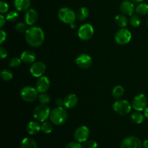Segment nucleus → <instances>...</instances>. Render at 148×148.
Wrapping results in <instances>:
<instances>
[{
	"instance_id": "nucleus-1",
	"label": "nucleus",
	"mask_w": 148,
	"mask_h": 148,
	"mask_svg": "<svg viewBox=\"0 0 148 148\" xmlns=\"http://www.w3.org/2000/svg\"><path fill=\"white\" fill-rule=\"evenodd\" d=\"M25 34V38L26 42L32 47H39L43 44L44 41V33L40 27H29Z\"/></svg>"
},
{
	"instance_id": "nucleus-2",
	"label": "nucleus",
	"mask_w": 148,
	"mask_h": 148,
	"mask_svg": "<svg viewBox=\"0 0 148 148\" xmlns=\"http://www.w3.org/2000/svg\"><path fill=\"white\" fill-rule=\"evenodd\" d=\"M68 118L67 111L63 106H58L53 108L51 111L50 119L51 122L56 126H60L64 124Z\"/></svg>"
},
{
	"instance_id": "nucleus-3",
	"label": "nucleus",
	"mask_w": 148,
	"mask_h": 148,
	"mask_svg": "<svg viewBox=\"0 0 148 148\" xmlns=\"http://www.w3.org/2000/svg\"><path fill=\"white\" fill-rule=\"evenodd\" d=\"M58 17L62 23L65 24L71 25L75 23L76 17V13L69 7H62L59 10Z\"/></svg>"
},
{
	"instance_id": "nucleus-4",
	"label": "nucleus",
	"mask_w": 148,
	"mask_h": 148,
	"mask_svg": "<svg viewBox=\"0 0 148 148\" xmlns=\"http://www.w3.org/2000/svg\"><path fill=\"white\" fill-rule=\"evenodd\" d=\"M51 110L49 106L43 104H40L35 108L33 111V117L39 122H44L49 118Z\"/></svg>"
},
{
	"instance_id": "nucleus-5",
	"label": "nucleus",
	"mask_w": 148,
	"mask_h": 148,
	"mask_svg": "<svg viewBox=\"0 0 148 148\" xmlns=\"http://www.w3.org/2000/svg\"><path fill=\"white\" fill-rule=\"evenodd\" d=\"M36 88L31 86H25L20 91V97L27 103H32L36 101L38 97V93Z\"/></svg>"
},
{
	"instance_id": "nucleus-6",
	"label": "nucleus",
	"mask_w": 148,
	"mask_h": 148,
	"mask_svg": "<svg viewBox=\"0 0 148 148\" xmlns=\"http://www.w3.org/2000/svg\"><path fill=\"white\" fill-rule=\"evenodd\" d=\"M132 105L126 100H119L113 105V109L119 115L125 116L130 114L132 110Z\"/></svg>"
},
{
	"instance_id": "nucleus-7",
	"label": "nucleus",
	"mask_w": 148,
	"mask_h": 148,
	"mask_svg": "<svg viewBox=\"0 0 148 148\" xmlns=\"http://www.w3.org/2000/svg\"><path fill=\"white\" fill-rule=\"evenodd\" d=\"M131 39V32L128 29L124 28V27H122L119 30H118L115 35L116 42L119 45H121V46H124V45H126L130 43Z\"/></svg>"
},
{
	"instance_id": "nucleus-8",
	"label": "nucleus",
	"mask_w": 148,
	"mask_h": 148,
	"mask_svg": "<svg viewBox=\"0 0 148 148\" xmlns=\"http://www.w3.org/2000/svg\"><path fill=\"white\" fill-rule=\"evenodd\" d=\"M132 106L135 111H143L147 106V98L144 94H138L134 98Z\"/></svg>"
},
{
	"instance_id": "nucleus-9",
	"label": "nucleus",
	"mask_w": 148,
	"mask_h": 148,
	"mask_svg": "<svg viewBox=\"0 0 148 148\" xmlns=\"http://www.w3.org/2000/svg\"><path fill=\"white\" fill-rule=\"evenodd\" d=\"M94 34L93 27L89 23L82 25L78 30V36L82 40H89Z\"/></svg>"
},
{
	"instance_id": "nucleus-10",
	"label": "nucleus",
	"mask_w": 148,
	"mask_h": 148,
	"mask_svg": "<svg viewBox=\"0 0 148 148\" xmlns=\"http://www.w3.org/2000/svg\"><path fill=\"white\" fill-rule=\"evenodd\" d=\"M143 147L141 140L134 136L126 137L121 143V148H143Z\"/></svg>"
},
{
	"instance_id": "nucleus-11",
	"label": "nucleus",
	"mask_w": 148,
	"mask_h": 148,
	"mask_svg": "<svg viewBox=\"0 0 148 148\" xmlns=\"http://www.w3.org/2000/svg\"><path fill=\"white\" fill-rule=\"evenodd\" d=\"M90 135V130L86 126H80L75 130L74 137L77 142L79 143H85L88 140Z\"/></svg>"
},
{
	"instance_id": "nucleus-12",
	"label": "nucleus",
	"mask_w": 148,
	"mask_h": 148,
	"mask_svg": "<svg viewBox=\"0 0 148 148\" xmlns=\"http://www.w3.org/2000/svg\"><path fill=\"white\" fill-rule=\"evenodd\" d=\"M75 63L79 68L82 69H88L91 67L92 64V59L90 56L86 53L79 55L75 59Z\"/></svg>"
},
{
	"instance_id": "nucleus-13",
	"label": "nucleus",
	"mask_w": 148,
	"mask_h": 148,
	"mask_svg": "<svg viewBox=\"0 0 148 148\" xmlns=\"http://www.w3.org/2000/svg\"><path fill=\"white\" fill-rule=\"evenodd\" d=\"M46 70V65L42 62H34L30 68V72L35 77H40Z\"/></svg>"
},
{
	"instance_id": "nucleus-14",
	"label": "nucleus",
	"mask_w": 148,
	"mask_h": 148,
	"mask_svg": "<svg viewBox=\"0 0 148 148\" xmlns=\"http://www.w3.org/2000/svg\"><path fill=\"white\" fill-rule=\"evenodd\" d=\"M50 85L51 82L49 78L46 76H42L38 79L37 82H36V88L38 92L42 93V92H46L50 88Z\"/></svg>"
},
{
	"instance_id": "nucleus-15",
	"label": "nucleus",
	"mask_w": 148,
	"mask_h": 148,
	"mask_svg": "<svg viewBox=\"0 0 148 148\" xmlns=\"http://www.w3.org/2000/svg\"><path fill=\"white\" fill-rule=\"evenodd\" d=\"M38 19V14L37 11L34 9H29L26 11L25 15V23L28 25H33L37 22Z\"/></svg>"
},
{
	"instance_id": "nucleus-16",
	"label": "nucleus",
	"mask_w": 148,
	"mask_h": 148,
	"mask_svg": "<svg viewBox=\"0 0 148 148\" xmlns=\"http://www.w3.org/2000/svg\"><path fill=\"white\" fill-rule=\"evenodd\" d=\"M120 10L125 15L132 16L134 12V6L132 2L128 0L123 1L120 4Z\"/></svg>"
},
{
	"instance_id": "nucleus-17",
	"label": "nucleus",
	"mask_w": 148,
	"mask_h": 148,
	"mask_svg": "<svg viewBox=\"0 0 148 148\" xmlns=\"http://www.w3.org/2000/svg\"><path fill=\"white\" fill-rule=\"evenodd\" d=\"M31 5L30 0H14V7L17 11H27Z\"/></svg>"
},
{
	"instance_id": "nucleus-18",
	"label": "nucleus",
	"mask_w": 148,
	"mask_h": 148,
	"mask_svg": "<svg viewBox=\"0 0 148 148\" xmlns=\"http://www.w3.org/2000/svg\"><path fill=\"white\" fill-rule=\"evenodd\" d=\"M64 101V106L66 108H75L78 103V98L75 94H69L66 95Z\"/></svg>"
},
{
	"instance_id": "nucleus-19",
	"label": "nucleus",
	"mask_w": 148,
	"mask_h": 148,
	"mask_svg": "<svg viewBox=\"0 0 148 148\" xmlns=\"http://www.w3.org/2000/svg\"><path fill=\"white\" fill-rule=\"evenodd\" d=\"M20 59L25 64H33L36 60V53L32 51H25L21 53Z\"/></svg>"
},
{
	"instance_id": "nucleus-20",
	"label": "nucleus",
	"mask_w": 148,
	"mask_h": 148,
	"mask_svg": "<svg viewBox=\"0 0 148 148\" xmlns=\"http://www.w3.org/2000/svg\"><path fill=\"white\" fill-rule=\"evenodd\" d=\"M26 130H27V133L29 134L35 135V134H37L41 130V125H40L38 121H32L27 124Z\"/></svg>"
},
{
	"instance_id": "nucleus-21",
	"label": "nucleus",
	"mask_w": 148,
	"mask_h": 148,
	"mask_svg": "<svg viewBox=\"0 0 148 148\" xmlns=\"http://www.w3.org/2000/svg\"><path fill=\"white\" fill-rule=\"evenodd\" d=\"M90 12L87 7H81L77 10L76 12V17L77 20L80 21H84L89 17Z\"/></svg>"
},
{
	"instance_id": "nucleus-22",
	"label": "nucleus",
	"mask_w": 148,
	"mask_h": 148,
	"mask_svg": "<svg viewBox=\"0 0 148 148\" xmlns=\"http://www.w3.org/2000/svg\"><path fill=\"white\" fill-rule=\"evenodd\" d=\"M20 148H38V145L33 139L25 137L22 140Z\"/></svg>"
},
{
	"instance_id": "nucleus-23",
	"label": "nucleus",
	"mask_w": 148,
	"mask_h": 148,
	"mask_svg": "<svg viewBox=\"0 0 148 148\" xmlns=\"http://www.w3.org/2000/svg\"><path fill=\"white\" fill-rule=\"evenodd\" d=\"M115 22L117 25L120 27H125L128 24V19L125 14H120L116 16Z\"/></svg>"
},
{
	"instance_id": "nucleus-24",
	"label": "nucleus",
	"mask_w": 148,
	"mask_h": 148,
	"mask_svg": "<svg viewBox=\"0 0 148 148\" xmlns=\"http://www.w3.org/2000/svg\"><path fill=\"white\" fill-rule=\"evenodd\" d=\"M145 117V115H143L140 111H136L131 115V120L134 124H140L144 121Z\"/></svg>"
},
{
	"instance_id": "nucleus-25",
	"label": "nucleus",
	"mask_w": 148,
	"mask_h": 148,
	"mask_svg": "<svg viewBox=\"0 0 148 148\" xmlns=\"http://www.w3.org/2000/svg\"><path fill=\"white\" fill-rule=\"evenodd\" d=\"M135 11L139 15H146L148 14V4L145 3H140L136 7Z\"/></svg>"
},
{
	"instance_id": "nucleus-26",
	"label": "nucleus",
	"mask_w": 148,
	"mask_h": 148,
	"mask_svg": "<svg viewBox=\"0 0 148 148\" xmlns=\"http://www.w3.org/2000/svg\"><path fill=\"white\" fill-rule=\"evenodd\" d=\"M124 94V88H123L121 85H117V86L114 87L112 91V95L114 98L119 99V98H121Z\"/></svg>"
},
{
	"instance_id": "nucleus-27",
	"label": "nucleus",
	"mask_w": 148,
	"mask_h": 148,
	"mask_svg": "<svg viewBox=\"0 0 148 148\" xmlns=\"http://www.w3.org/2000/svg\"><path fill=\"white\" fill-rule=\"evenodd\" d=\"M53 124L47 121H44L41 124V131L44 134H50L53 131Z\"/></svg>"
},
{
	"instance_id": "nucleus-28",
	"label": "nucleus",
	"mask_w": 148,
	"mask_h": 148,
	"mask_svg": "<svg viewBox=\"0 0 148 148\" xmlns=\"http://www.w3.org/2000/svg\"><path fill=\"white\" fill-rule=\"evenodd\" d=\"M38 99L40 104L47 105V104L49 103V102L51 101V97L49 96V95H48L47 93H46V92H42L40 95H38Z\"/></svg>"
},
{
	"instance_id": "nucleus-29",
	"label": "nucleus",
	"mask_w": 148,
	"mask_h": 148,
	"mask_svg": "<svg viewBox=\"0 0 148 148\" xmlns=\"http://www.w3.org/2000/svg\"><path fill=\"white\" fill-rule=\"evenodd\" d=\"M1 79L4 81H6V82L10 81L13 77L12 72L9 69H3L1 72Z\"/></svg>"
},
{
	"instance_id": "nucleus-30",
	"label": "nucleus",
	"mask_w": 148,
	"mask_h": 148,
	"mask_svg": "<svg viewBox=\"0 0 148 148\" xmlns=\"http://www.w3.org/2000/svg\"><path fill=\"white\" fill-rule=\"evenodd\" d=\"M130 24L132 26L134 27H137L138 26H140V23H141V20H140V17L137 14H132V15L130 17Z\"/></svg>"
},
{
	"instance_id": "nucleus-31",
	"label": "nucleus",
	"mask_w": 148,
	"mask_h": 148,
	"mask_svg": "<svg viewBox=\"0 0 148 148\" xmlns=\"http://www.w3.org/2000/svg\"><path fill=\"white\" fill-rule=\"evenodd\" d=\"M18 17H19L18 13L15 11L10 12L7 14V16H6V19H7V21L11 22V23L17 21Z\"/></svg>"
},
{
	"instance_id": "nucleus-32",
	"label": "nucleus",
	"mask_w": 148,
	"mask_h": 148,
	"mask_svg": "<svg viewBox=\"0 0 148 148\" xmlns=\"http://www.w3.org/2000/svg\"><path fill=\"white\" fill-rule=\"evenodd\" d=\"M15 28H16V30H17V32H19V33H25L26 31L28 30L27 24H26V23H18L17 25H16Z\"/></svg>"
},
{
	"instance_id": "nucleus-33",
	"label": "nucleus",
	"mask_w": 148,
	"mask_h": 148,
	"mask_svg": "<svg viewBox=\"0 0 148 148\" xmlns=\"http://www.w3.org/2000/svg\"><path fill=\"white\" fill-rule=\"evenodd\" d=\"M22 60L21 59H19L17 57H13L10 59V62H9V66L10 67H17L21 64Z\"/></svg>"
},
{
	"instance_id": "nucleus-34",
	"label": "nucleus",
	"mask_w": 148,
	"mask_h": 148,
	"mask_svg": "<svg viewBox=\"0 0 148 148\" xmlns=\"http://www.w3.org/2000/svg\"><path fill=\"white\" fill-rule=\"evenodd\" d=\"M82 148H98V144L94 140H87L84 143Z\"/></svg>"
},
{
	"instance_id": "nucleus-35",
	"label": "nucleus",
	"mask_w": 148,
	"mask_h": 148,
	"mask_svg": "<svg viewBox=\"0 0 148 148\" xmlns=\"http://www.w3.org/2000/svg\"><path fill=\"white\" fill-rule=\"evenodd\" d=\"M9 10V5L7 2L4 1H0V12L1 14H4V13L7 12Z\"/></svg>"
},
{
	"instance_id": "nucleus-36",
	"label": "nucleus",
	"mask_w": 148,
	"mask_h": 148,
	"mask_svg": "<svg viewBox=\"0 0 148 148\" xmlns=\"http://www.w3.org/2000/svg\"><path fill=\"white\" fill-rule=\"evenodd\" d=\"M65 148H82V146L81 145L80 143L78 142H71L68 143L66 145Z\"/></svg>"
},
{
	"instance_id": "nucleus-37",
	"label": "nucleus",
	"mask_w": 148,
	"mask_h": 148,
	"mask_svg": "<svg viewBox=\"0 0 148 148\" xmlns=\"http://www.w3.org/2000/svg\"><path fill=\"white\" fill-rule=\"evenodd\" d=\"M7 51L5 48L4 47H0V57L1 59H5L7 56Z\"/></svg>"
},
{
	"instance_id": "nucleus-38",
	"label": "nucleus",
	"mask_w": 148,
	"mask_h": 148,
	"mask_svg": "<svg viewBox=\"0 0 148 148\" xmlns=\"http://www.w3.org/2000/svg\"><path fill=\"white\" fill-rule=\"evenodd\" d=\"M6 38H7V33H6V32L3 30H0V43L1 44H2L5 41Z\"/></svg>"
},
{
	"instance_id": "nucleus-39",
	"label": "nucleus",
	"mask_w": 148,
	"mask_h": 148,
	"mask_svg": "<svg viewBox=\"0 0 148 148\" xmlns=\"http://www.w3.org/2000/svg\"><path fill=\"white\" fill-rule=\"evenodd\" d=\"M56 105L57 106H64V101L60 98H58L56 99Z\"/></svg>"
},
{
	"instance_id": "nucleus-40",
	"label": "nucleus",
	"mask_w": 148,
	"mask_h": 148,
	"mask_svg": "<svg viewBox=\"0 0 148 148\" xmlns=\"http://www.w3.org/2000/svg\"><path fill=\"white\" fill-rule=\"evenodd\" d=\"M6 20H7L6 17H4L2 14L0 15V27H4V25L6 23Z\"/></svg>"
},
{
	"instance_id": "nucleus-41",
	"label": "nucleus",
	"mask_w": 148,
	"mask_h": 148,
	"mask_svg": "<svg viewBox=\"0 0 148 148\" xmlns=\"http://www.w3.org/2000/svg\"><path fill=\"white\" fill-rule=\"evenodd\" d=\"M143 145L144 148H148V139L147 140H145L144 143H143Z\"/></svg>"
},
{
	"instance_id": "nucleus-42",
	"label": "nucleus",
	"mask_w": 148,
	"mask_h": 148,
	"mask_svg": "<svg viewBox=\"0 0 148 148\" xmlns=\"http://www.w3.org/2000/svg\"><path fill=\"white\" fill-rule=\"evenodd\" d=\"M145 118L148 119V106H147V108H145Z\"/></svg>"
},
{
	"instance_id": "nucleus-43",
	"label": "nucleus",
	"mask_w": 148,
	"mask_h": 148,
	"mask_svg": "<svg viewBox=\"0 0 148 148\" xmlns=\"http://www.w3.org/2000/svg\"><path fill=\"white\" fill-rule=\"evenodd\" d=\"M69 25L71 26V27H72V28H73V29H75V28H76V24H75V23H72V24H71V25Z\"/></svg>"
},
{
	"instance_id": "nucleus-44",
	"label": "nucleus",
	"mask_w": 148,
	"mask_h": 148,
	"mask_svg": "<svg viewBox=\"0 0 148 148\" xmlns=\"http://www.w3.org/2000/svg\"><path fill=\"white\" fill-rule=\"evenodd\" d=\"M133 1H134L135 2H142V1H144V0H133Z\"/></svg>"
},
{
	"instance_id": "nucleus-45",
	"label": "nucleus",
	"mask_w": 148,
	"mask_h": 148,
	"mask_svg": "<svg viewBox=\"0 0 148 148\" xmlns=\"http://www.w3.org/2000/svg\"><path fill=\"white\" fill-rule=\"evenodd\" d=\"M147 27H148V17H147Z\"/></svg>"
}]
</instances>
